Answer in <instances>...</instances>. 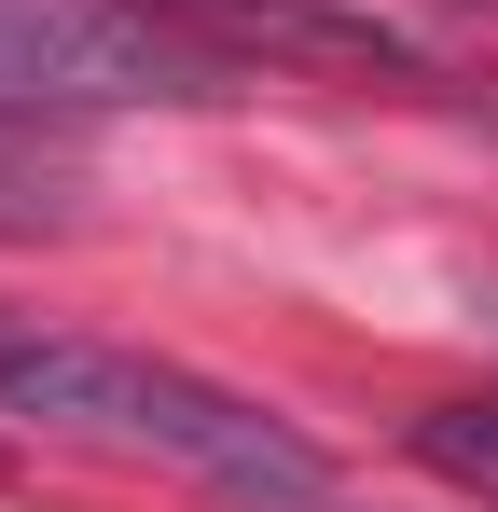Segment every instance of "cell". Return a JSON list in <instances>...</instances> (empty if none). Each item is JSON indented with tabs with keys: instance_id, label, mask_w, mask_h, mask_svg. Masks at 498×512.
<instances>
[{
	"instance_id": "cell-1",
	"label": "cell",
	"mask_w": 498,
	"mask_h": 512,
	"mask_svg": "<svg viewBox=\"0 0 498 512\" xmlns=\"http://www.w3.org/2000/svg\"><path fill=\"white\" fill-rule=\"evenodd\" d=\"M0 416L56 429V443H111V457H166V471H194L249 512H332V457L291 416H263L249 388L194 374V360L70 333V319H28V305H0Z\"/></svg>"
},
{
	"instance_id": "cell-7",
	"label": "cell",
	"mask_w": 498,
	"mask_h": 512,
	"mask_svg": "<svg viewBox=\"0 0 498 512\" xmlns=\"http://www.w3.org/2000/svg\"><path fill=\"white\" fill-rule=\"evenodd\" d=\"M485 319H498V277H485Z\"/></svg>"
},
{
	"instance_id": "cell-3",
	"label": "cell",
	"mask_w": 498,
	"mask_h": 512,
	"mask_svg": "<svg viewBox=\"0 0 498 512\" xmlns=\"http://www.w3.org/2000/svg\"><path fill=\"white\" fill-rule=\"evenodd\" d=\"M139 14H166L180 42H208L222 70H415L402 42L374 28V14H332V0H139Z\"/></svg>"
},
{
	"instance_id": "cell-2",
	"label": "cell",
	"mask_w": 498,
	"mask_h": 512,
	"mask_svg": "<svg viewBox=\"0 0 498 512\" xmlns=\"http://www.w3.org/2000/svg\"><path fill=\"white\" fill-rule=\"evenodd\" d=\"M139 97H236V70L139 0H0V125L139 111Z\"/></svg>"
},
{
	"instance_id": "cell-5",
	"label": "cell",
	"mask_w": 498,
	"mask_h": 512,
	"mask_svg": "<svg viewBox=\"0 0 498 512\" xmlns=\"http://www.w3.org/2000/svg\"><path fill=\"white\" fill-rule=\"evenodd\" d=\"M0 236H70V167L28 125H0Z\"/></svg>"
},
{
	"instance_id": "cell-4",
	"label": "cell",
	"mask_w": 498,
	"mask_h": 512,
	"mask_svg": "<svg viewBox=\"0 0 498 512\" xmlns=\"http://www.w3.org/2000/svg\"><path fill=\"white\" fill-rule=\"evenodd\" d=\"M402 457L429 471V485H457V499L498 512V388H457V402H415Z\"/></svg>"
},
{
	"instance_id": "cell-6",
	"label": "cell",
	"mask_w": 498,
	"mask_h": 512,
	"mask_svg": "<svg viewBox=\"0 0 498 512\" xmlns=\"http://www.w3.org/2000/svg\"><path fill=\"white\" fill-rule=\"evenodd\" d=\"M0 485H14V443H0Z\"/></svg>"
}]
</instances>
